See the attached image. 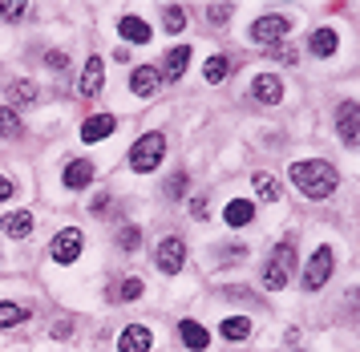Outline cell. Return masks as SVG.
Masks as SVG:
<instances>
[{
	"instance_id": "obj_1",
	"label": "cell",
	"mask_w": 360,
	"mask_h": 352,
	"mask_svg": "<svg viewBox=\"0 0 360 352\" xmlns=\"http://www.w3.org/2000/svg\"><path fill=\"white\" fill-rule=\"evenodd\" d=\"M292 182H295V191L308 194V199H328L336 191V170L320 158H308V162H295L292 166Z\"/></svg>"
},
{
	"instance_id": "obj_2",
	"label": "cell",
	"mask_w": 360,
	"mask_h": 352,
	"mask_svg": "<svg viewBox=\"0 0 360 352\" xmlns=\"http://www.w3.org/2000/svg\"><path fill=\"white\" fill-rule=\"evenodd\" d=\"M292 272H295V251H292V243H279L276 251L267 256V268H263V284H267L271 291H279V288H288Z\"/></svg>"
},
{
	"instance_id": "obj_3",
	"label": "cell",
	"mask_w": 360,
	"mask_h": 352,
	"mask_svg": "<svg viewBox=\"0 0 360 352\" xmlns=\"http://www.w3.org/2000/svg\"><path fill=\"white\" fill-rule=\"evenodd\" d=\"M162 154H166L162 134H142V138L134 142V150H130V166L138 170V175H150V170L162 162Z\"/></svg>"
},
{
	"instance_id": "obj_4",
	"label": "cell",
	"mask_w": 360,
	"mask_h": 352,
	"mask_svg": "<svg viewBox=\"0 0 360 352\" xmlns=\"http://www.w3.org/2000/svg\"><path fill=\"white\" fill-rule=\"evenodd\" d=\"M332 263H336V256H332V247H316L308 259V268H304V288L308 291H320L332 279Z\"/></svg>"
},
{
	"instance_id": "obj_5",
	"label": "cell",
	"mask_w": 360,
	"mask_h": 352,
	"mask_svg": "<svg viewBox=\"0 0 360 352\" xmlns=\"http://www.w3.org/2000/svg\"><path fill=\"white\" fill-rule=\"evenodd\" d=\"M336 134L344 146H360V106L356 101H340L336 106Z\"/></svg>"
},
{
	"instance_id": "obj_6",
	"label": "cell",
	"mask_w": 360,
	"mask_h": 352,
	"mask_svg": "<svg viewBox=\"0 0 360 352\" xmlns=\"http://www.w3.org/2000/svg\"><path fill=\"white\" fill-rule=\"evenodd\" d=\"M82 247H85V235L77 227H65V231L53 239V259H57V263H73V259L82 256Z\"/></svg>"
},
{
	"instance_id": "obj_7",
	"label": "cell",
	"mask_w": 360,
	"mask_h": 352,
	"mask_svg": "<svg viewBox=\"0 0 360 352\" xmlns=\"http://www.w3.org/2000/svg\"><path fill=\"white\" fill-rule=\"evenodd\" d=\"M283 37H288V16H259L251 25V41H259V45H276Z\"/></svg>"
},
{
	"instance_id": "obj_8",
	"label": "cell",
	"mask_w": 360,
	"mask_h": 352,
	"mask_svg": "<svg viewBox=\"0 0 360 352\" xmlns=\"http://www.w3.org/2000/svg\"><path fill=\"white\" fill-rule=\"evenodd\" d=\"M182 263H186V243H182L179 235H170V239L158 243V268H162L166 275L182 272Z\"/></svg>"
},
{
	"instance_id": "obj_9",
	"label": "cell",
	"mask_w": 360,
	"mask_h": 352,
	"mask_svg": "<svg viewBox=\"0 0 360 352\" xmlns=\"http://www.w3.org/2000/svg\"><path fill=\"white\" fill-rule=\"evenodd\" d=\"M150 344H154V337H150L146 324H130L117 340V352H150Z\"/></svg>"
},
{
	"instance_id": "obj_10",
	"label": "cell",
	"mask_w": 360,
	"mask_h": 352,
	"mask_svg": "<svg viewBox=\"0 0 360 352\" xmlns=\"http://www.w3.org/2000/svg\"><path fill=\"white\" fill-rule=\"evenodd\" d=\"M114 130H117L114 113H94V118L82 126V142H101V138H110Z\"/></svg>"
},
{
	"instance_id": "obj_11",
	"label": "cell",
	"mask_w": 360,
	"mask_h": 352,
	"mask_svg": "<svg viewBox=\"0 0 360 352\" xmlns=\"http://www.w3.org/2000/svg\"><path fill=\"white\" fill-rule=\"evenodd\" d=\"M251 94H255V101H263V106H276L279 97H283V81H279L276 73H259L255 85H251Z\"/></svg>"
},
{
	"instance_id": "obj_12",
	"label": "cell",
	"mask_w": 360,
	"mask_h": 352,
	"mask_svg": "<svg viewBox=\"0 0 360 352\" xmlns=\"http://www.w3.org/2000/svg\"><path fill=\"white\" fill-rule=\"evenodd\" d=\"M61 182H65L69 191H82V187H89V182H94V162L73 158V162L65 166V175H61Z\"/></svg>"
},
{
	"instance_id": "obj_13",
	"label": "cell",
	"mask_w": 360,
	"mask_h": 352,
	"mask_svg": "<svg viewBox=\"0 0 360 352\" xmlns=\"http://www.w3.org/2000/svg\"><path fill=\"white\" fill-rule=\"evenodd\" d=\"M186 61H191V45H174V49H170V53H166V61H162L166 81H179L182 73H186Z\"/></svg>"
},
{
	"instance_id": "obj_14",
	"label": "cell",
	"mask_w": 360,
	"mask_h": 352,
	"mask_svg": "<svg viewBox=\"0 0 360 352\" xmlns=\"http://www.w3.org/2000/svg\"><path fill=\"white\" fill-rule=\"evenodd\" d=\"M117 32H122L126 41H134V45H146L150 41V25L142 16H122V20H117Z\"/></svg>"
},
{
	"instance_id": "obj_15",
	"label": "cell",
	"mask_w": 360,
	"mask_h": 352,
	"mask_svg": "<svg viewBox=\"0 0 360 352\" xmlns=\"http://www.w3.org/2000/svg\"><path fill=\"white\" fill-rule=\"evenodd\" d=\"M179 337H182V344H186V348H195V352H202L207 344H211L207 328H202V324H195V320H182L179 324Z\"/></svg>"
},
{
	"instance_id": "obj_16",
	"label": "cell",
	"mask_w": 360,
	"mask_h": 352,
	"mask_svg": "<svg viewBox=\"0 0 360 352\" xmlns=\"http://www.w3.org/2000/svg\"><path fill=\"white\" fill-rule=\"evenodd\" d=\"M101 73H105V65H101V57H89L85 61V69H82V94H98L101 89Z\"/></svg>"
},
{
	"instance_id": "obj_17",
	"label": "cell",
	"mask_w": 360,
	"mask_h": 352,
	"mask_svg": "<svg viewBox=\"0 0 360 352\" xmlns=\"http://www.w3.org/2000/svg\"><path fill=\"white\" fill-rule=\"evenodd\" d=\"M130 89H134L138 97H150L154 89H158V69H146V65H142V69H134Z\"/></svg>"
},
{
	"instance_id": "obj_18",
	"label": "cell",
	"mask_w": 360,
	"mask_h": 352,
	"mask_svg": "<svg viewBox=\"0 0 360 352\" xmlns=\"http://www.w3.org/2000/svg\"><path fill=\"white\" fill-rule=\"evenodd\" d=\"M336 45H340V41H336V32H332V29H316L308 37V49L316 53V57H332V53H336Z\"/></svg>"
},
{
	"instance_id": "obj_19",
	"label": "cell",
	"mask_w": 360,
	"mask_h": 352,
	"mask_svg": "<svg viewBox=\"0 0 360 352\" xmlns=\"http://www.w3.org/2000/svg\"><path fill=\"white\" fill-rule=\"evenodd\" d=\"M4 231H8L13 239H25V235L33 231V215H29V210H13V215H4Z\"/></svg>"
},
{
	"instance_id": "obj_20",
	"label": "cell",
	"mask_w": 360,
	"mask_h": 352,
	"mask_svg": "<svg viewBox=\"0 0 360 352\" xmlns=\"http://www.w3.org/2000/svg\"><path fill=\"white\" fill-rule=\"evenodd\" d=\"M251 219H255V203H251V199H235V203L227 207V223L231 227H247Z\"/></svg>"
},
{
	"instance_id": "obj_21",
	"label": "cell",
	"mask_w": 360,
	"mask_h": 352,
	"mask_svg": "<svg viewBox=\"0 0 360 352\" xmlns=\"http://www.w3.org/2000/svg\"><path fill=\"white\" fill-rule=\"evenodd\" d=\"M8 101H13V106H29V101H37V85L33 81H25V77L8 81Z\"/></svg>"
},
{
	"instance_id": "obj_22",
	"label": "cell",
	"mask_w": 360,
	"mask_h": 352,
	"mask_svg": "<svg viewBox=\"0 0 360 352\" xmlns=\"http://www.w3.org/2000/svg\"><path fill=\"white\" fill-rule=\"evenodd\" d=\"M219 332H223L227 340H247V337H251V320H247V316H227Z\"/></svg>"
},
{
	"instance_id": "obj_23",
	"label": "cell",
	"mask_w": 360,
	"mask_h": 352,
	"mask_svg": "<svg viewBox=\"0 0 360 352\" xmlns=\"http://www.w3.org/2000/svg\"><path fill=\"white\" fill-rule=\"evenodd\" d=\"M251 182H255V194H259L263 203H276L279 199V182L271 175H251Z\"/></svg>"
},
{
	"instance_id": "obj_24",
	"label": "cell",
	"mask_w": 360,
	"mask_h": 352,
	"mask_svg": "<svg viewBox=\"0 0 360 352\" xmlns=\"http://www.w3.org/2000/svg\"><path fill=\"white\" fill-rule=\"evenodd\" d=\"M17 134H20V118H17V110L0 106V138H17Z\"/></svg>"
},
{
	"instance_id": "obj_25",
	"label": "cell",
	"mask_w": 360,
	"mask_h": 352,
	"mask_svg": "<svg viewBox=\"0 0 360 352\" xmlns=\"http://www.w3.org/2000/svg\"><path fill=\"white\" fill-rule=\"evenodd\" d=\"M202 77L211 81V85H219V81L227 77V57H207V65H202Z\"/></svg>"
},
{
	"instance_id": "obj_26",
	"label": "cell",
	"mask_w": 360,
	"mask_h": 352,
	"mask_svg": "<svg viewBox=\"0 0 360 352\" xmlns=\"http://www.w3.org/2000/svg\"><path fill=\"white\" fill-rule=\"evenodd\" d=\"M25 316H29V312L20 304H0V328H13V324H20Z\"/></svg>"
},
{
	"instance_id": "obj_27",
	"label": "cell",
	"mask_w": 360,
	"mask_h": 352,
	"mask_svg": "<svg viewBox=\"0 0 360 352\" xmlns=\"http://www.w3.org/2000/svg\"><path fill=\"white\" fill-rule=\"evenodd\" d=\"M162 20H166V29H170V32H182V29H186V16H182V8H166Z\"/></svg>"
},
{
	"instance_id": "obj_28",
	"label": "cell",
	"mask_w": 360,
	"mask_h": 352,
	"mask_svg": "<svg viewBox=\"0 0 360 352\" xmlns=\"http://www.w3.org/2000/svg\"><path fill=\"white\" fill-rule=\"evenodd\" d=\"M138 239H142V231H138V227H126V231H122V239H117V247H122V251H134Z\"/></svg>"
},
{
	"instance_id": "obj_29",
	"label": "cell",
	"mask_w": 360,
	"mask_h": 352,
	"mask_svg": "<svg viewBox=\"0 0 360 352\" xmlns=\"http://www.w3.org/2000/svg\"><path fill=\"white\" fill-rule=\"evenodd\" d=\"M25 13H29V4H0V16L4 20H20Z\"/></svg>"
},
{
	"instance_id": "obj_30",
	"label": "cell",
	"mask_w": 360,
	"mask_h": 352,
	"mask_svg": "<svg viewBox=\"0 0 360 352\" xmlns=\"http://www.w3.org/2000/svg\"><path fill=\"white\" fill-rule=\"evenodd\" d=\"M211 215V207H207V199L198 194V199H191V219H207Z\"/></svg>"
},
{
	"instance_id": "obj_31",
	"label": "cell",
	"mask_w": 360,
	"mask_h": 352,
	"mask_svg": "<svg viewBox=\"0 0 360 352\" xmlns=\"http://www.w3.org/2000/svg\"><path fill=\"white\" fill-rule=\"evenodd\" d=\"M142 296V279H126L122 284V300H138Z\"/></svg>"
},
{
	"instance_id": "obj_32",
	"label": "cell",
	"mask_w": 360,
	"mask_h": 352,
	"mask_svg": "<svg viewBox=\"0 0 360 352\" xmlns=\"http://www.w3.org/2000/svg\"><path fill=\"white\" fill-rule=\"evenodd\" d=\"M186 191V175H174V178H166V194L174 199V194H182Z\"/></svg>"
},
{
	"instance_id": "obj_33",
	"label": "cell",
	"mask_w": 360,
	"mask_h": 352,
	"mask_svg": "<svg viewBox=\"0 0 360 352\" xmlns=\"http://www.w3.org/2000/svg\"><path fill=\"white\" fill-rule=\"evenodd\" d=\"M227 16H231V4H214V8H211V20H219V25H223Z\"/></svg>"
},
{
	"instance_id": "obj_34",
	"label": "cell",
	"mask_w": 360,
	"mask_h": 352,
	"mask_svg": "<svg viewBox=\"0 0 360 352\" xmlns=\"http://www.w3.org/2000/svg\"><path fill=\"white\" fill-rule=\"evenodd\" d=\"M4 199H13V178L8 175H0V203H4Z\"/></svg>"
}]
</instances>
